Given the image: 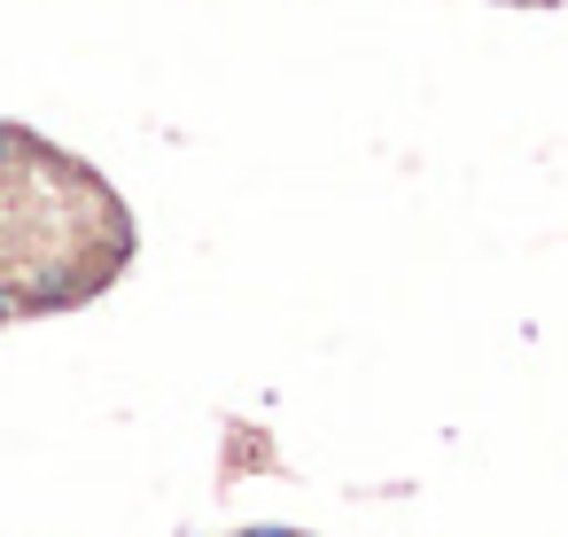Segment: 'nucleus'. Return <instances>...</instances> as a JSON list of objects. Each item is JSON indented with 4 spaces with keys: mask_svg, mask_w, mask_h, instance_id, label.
<instances>
[{
    "mask_svg": "<svg viewBox=\"0 0 568 537\" xmlns=\"http://www.w3.org/2000/svg\"><path fill=\"white\" fill-rule=\"evenodd\" d=\"M24 149H32V141H24V133H17V125H0V164H17V156H24Z\"/></svg>",
    "mask_w": 568,
    "mask_h": 537,
    "instance_id": "f257e3e1",
    "label": "nucleus"
},
{
    "mask_svg": "<svg viewBox=\"0 0 568 537\" xmlns=\"http://www.w3.org/2000/svg\"><path fill=\"white\" fill-rule=\"evenodd\" d=\"M0 320H17V288L9 281H0Z\"/></svg>",
    "mask_w": 568,
    "mask_h": 537,
    "instance_id": "f03ea898",
    "label": "nucleus"
}]
</instances>
